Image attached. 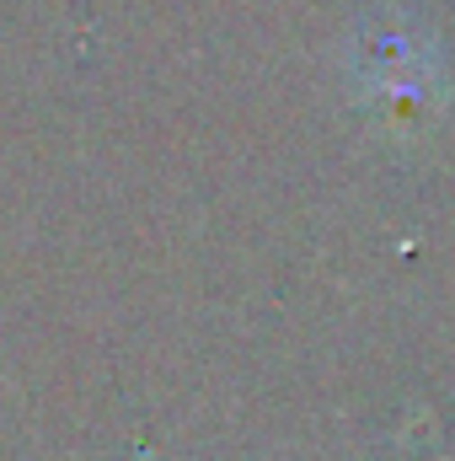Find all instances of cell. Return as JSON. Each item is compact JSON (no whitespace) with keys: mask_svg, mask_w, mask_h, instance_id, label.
Returning <instances> with one entry per match:
<instances>
[{"mask_svg":"<svg viewBox=\"0 0 455 461\" xmlns=\"http://www.w3.org/2000/svg\"><path fill=\"white\" fill-rule=\"evenodd\" d=\"M353 76L359 92L380 108H418L429 103V81H434V54L424 43V32H413L407 22H375L359 32L353 49Z\"/></svg>","mask_w":455,"mask_h":461,"instance_id":"1","label":"cell"}]
</instances>
